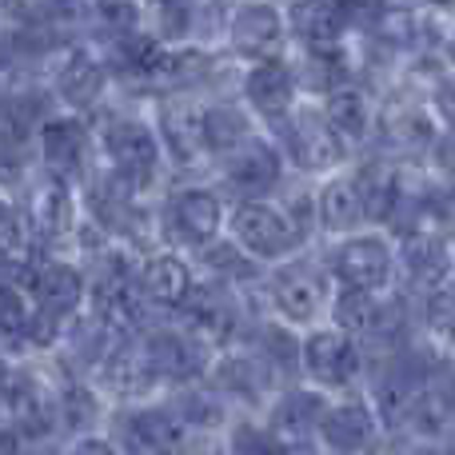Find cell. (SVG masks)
Instances as JSON below:
<instances>
[{"mask_svg":"<svg viewBox=\"0 0 455 455\" xmlns=\"http://www.w3.org/2000/svg\"><path fill=\"white\" fill-rule=\"evenodd\" d=\"M228 232H232L235 248L256 264H280L304 240V232L291 224L288 208L272 204V200H240L228 220Z\"/></svg>","mask_w":455,"mask_h":455,"instance_id":"6da1fadb","label":"cell"},{"mask_svg":"<svg viewBox=\"0 0 455 455\" xmlns=\"http://www.w3.org/2000/svg\"><path fill=\"white\" fill-rule=\"evenodd\" d=\"M299 371L312 379L320 392H339L360 376V347L347 331L315 328L307 331V339H299Z\"/></svg>","mask_w":455,"mask_h":455,"instance_id":"7a4b0ae2","label":"cell"},{"mask_svg":"<svg viewBox=\"0 0 455 455\" xmlns=\"http://www.w3.org/2000/svg\"><path fill=\"white\" fill-rule=\"evenodd\" d=\"M280 124L283 152L291 156V164L304 172H328L344 160V140L336 136V128L323 120V112H288Z\"/></svg>","mask_w":455,"mask_h":455,"instance_id":"3957f363","label":"cell"},{"mask_svg":"<svg viewBox=\"0 0 455 455\" xmlns=\"http://www.w3.org/2000/svg\"><path fill=\"white\" fill-rule=\"evenodd\" d=\"M104 156H108V168L120 172L124 180H132L136 188L156 176L160 168V140L144 120H108L100 132Z\"/></svg>","mask_w":455,"mask_h":455,"instance_id":"277c9868","label":"cell"},{"mask_svg":"<svg viewBox=\"0 0 455 455\" xmlns=\"http://www.w3.org/2000/svg\"><path fill=\"white\" fill-rule=\"evenodd\" d=\"M176 312L184 320V331H192L204 347H224L228 339H235V328H240V304H235L232 288L220 280H212L208 288L196 283Z\"/></svg>","mask_w":455,"mask_h":455,"instance_id":"5b68a950","label":"cell"},{"mask_svg":"<svg viewBox=\"0 0 455 455\" xmlns=\"http://www.w3.org/2000/svg\"><path fill=\"white\" fill-rule=\"evenodd\" d=\"M392 267H395L392 243L376 232H360V235L352 232L339 243L336 259H331V275L344 288H368V291H384L392 283Z\"/></svg>","mask_w":455,"mask_h":455,"instance_id":"8992f818","label":"cell"},{"mask_svg":"<svg viewBox=\"0 0 455 455\" xmlns=\"http://www.w3.org/2000/svg\"><path fill=\"white\" fill-rule=\"evenodd\" d=\"M224 228V200L212 188H180L164 208V232L172 243L204 248Z\"/></svg>","mask_w":455,"mask_h":455,"instance_id":"52a82bcc","label":"cell"},{"mask_svg":"<svg viewBox=\"0 0 455 455\" xmlns=\"http://www.w3.org/2000/svg\"><path fill=\"white\" fill-rule=\"evenodd\" d=\"M184 419L172 408H136L116 419L120 455H176L184 448Z\"/></svg>","mask_w":455,"mask_h":455,"instance_id":"ba28073f","label":"cell"},{"mask_svg":"<svg viewBox=\"0 0 455 455\" xmlns=\"http://www.w3.org/2000/svg\"><path fill=\"white\" fill-rule=\"evenodd\" d=\"M224 184L243 200H264L280 184V152L267 140H248L224 156Z\"/></svg>","mask_w":455,"mask_h":455,"instance_id":"9c48e42d","label":"cell"},{"mask_svg":"<svg viewBox=\"0 0 455 455\" xmlns=\"http://www.w3.org/2000/svg\"><path fill=\"white\" fill-rule=\"evenodd\" d=\"M28 296L40 312L56 315V320H72L88 296V275L72 264L48 259V264L28 267Z\"/></svg>","mask_w":455,"mask_h":455,"instance_id":"30bf717a","label":"cell"},{"mask_svg":"<svg viewBox=\"0 0 455 455\" xmlns=\"http://www.w3.org/2000/svg\"><path fill=\"white\" fill-rule=\"evenodd\" d=\"M144 352H148V363L156 371V379H172V384H188L196 379L200 371L208 368V352L192 331H172V328H160V331H148L140 339Z\"/></svg>","mask_w":455,"mask_h":455,"instance_id":"8fae6325","label":"cell"},{"mask_svg":"<svg viewBox=\"0 0 455 455\" xmlns=\"http://www.w3.org/2000/svg\"><path fill=\"white\" fill-rule=\"evenodd\" d=\"M228 40H232L235 56H248V60H272L283 44V16L275 4H243L232 12L228 20Z\"/></svg>","mask_w":455,"mask_h":455,"instance_id":"7c38bea8","label":"cell"},{"mask_svg":"<svg viewBox=\"0 0 455 455\" xmlns=\"http://www.w3.org/2000/svg\"><path fill=\"white\" fill-rule=\"evenodd\" d=\"M272 307L296 328L312 323L323 307V275L307 264H280L272 272Z\"/></svg>","mask_w":455,"mask_h":455,"instance_id":"4fadbf2b","label":"cell"},{"mask_svg":"<svg viewBox=\"0 0 455 455\" xmlns=\"http://www.w3.org/2000/svg\"><path fill=\"white\" fill-rule=\"evenodd\" d=\"M136 288H140L148 307L176 312L188 299V291L196 288V275H192L188 259H180L176 251H160V256H148L136 267Z\"/></svg>","mask_w":455,"mask_h":455,"instance_id":"5bb4252c","label":"cell"},{"mask_svg":"<svg viewBox=\"0 0 455 455\" xmlns=\"http://www.w3.org/2000/svg\"><path fill=\"white\" fill-rule=\"evenodd\" d=\"M376 408H368V403H328L320 424H315V435L336 455H363L376 440Z\"/></svg>","mask_w":455,"mask_h":455,"instance_id":"9a60e30c","label":"cell"},{"mask_svg":"<svg viewBox=\"0 0 455 455\" xmlns=\"http://www.w3.org/2000/svg\"><path fill=\"white\" fill-rule=\"evenodd\" d=\"M296 68H288L283 60H256V68L243 76V96H248L251 112H259L264 120H283L296 104Z\"/></svg>","mask_w":455,"mask_h":455,"instance_id":"2e32d148","label":"cell"},{"mask_svg":"<svg viewBox=\"0 0 455 455\" xmlns=\"http://www.w3.org/2000/svg\"><path fill=\"white\" fill-rule=\"evenodd\" d=\"M40 156H44L48 176H60V180L80 176L88 160V128L76 116L44 120L40 124Z\"/></svg>","mask_w":455,"mask_h":455,"instance_id":"e0dca14e","label":"cell"},{"mask_svg":"<svg viewBox=\"0 0 455 455\" xmlns=\"http://www.w3.org/2000/svg\"><path fill=\"white\" fill-rule=\"evenodd\" d=\"M24 220L36 235L44 240H60V235L72 232L76 224V204H72V192H68V180L60 176H44L36 188L28 192V212Z\"/></svg>","mask_w":455,"mask_h":455,"instance_id":"ac0fdd59","label":"cell"},{"mask_svg":"<svg viewBox=\"0 0 455 455\" xmlns=\"http://www.w3.org/2000/svg\"><path fill=\"white\" fill-rule=\"evenodd\" d=\"M323 408H328V400H323L320 387H315V392H307V387H291V392H283L280 400L272 403L267 432H272L280 443H304V440L315 435V424H320Z\"/></svg>","mask_w":455,"mask_h":455,"instance_id":"d6986e66","label":"cell"},{"mask_svg":"<svg viewBox=\"0 0 455 455\" xmlns=\"http://www.w3.org/2000/svg\"><path fill=\"white\" fill-rule=\"evenodd\" d=\"M387 307L379 304L376 291L368 288H344L339 283L336 299H331V323H336L339 331H347V336H384L387 331Z\"/></svg>","mask_w":455,"mask_h":455,"instance_id":"ffe728a7","label":"cell"},{"mask_svg":"<svg viewBox=\"0 0 455 455\" xmlns=\"http://www.w3.org/2000/svg\"><path fill=\"white\" fill-rule=\"evenodd\" d=\"M208 379L220 387L224 395L235 400H264L272 387V371L259 355H243V352H228L208 368Z\"/></svg>","mask_w":455,"mask_h":455,"instance_id":"44dd1931","label":"cell"},{"mask_svg":"<svg viewBox=\"0 0 455 455\" xmlns=\"http://www.w3.org/2000/svg\"><path fill=\"white\" fill-rule=\"evenodd\" d=\"M352 180L363 204V224H392L395 204H400V168L376 160V164H363Z\"/></svg>","mask_w":455,"mask_h":455,"instance_id":"7402d4cb","label":"cell"},{"mask_svg":"<svg viewBox=\"0 0 455 455\" xmlns=\"http://www.w3.org/2000/svg\"><path fill=\"white\" fill-rule=\"evenodd\" d=\"M160 144L176 156V164H200L208 156L204 148V128H200V112L188 104H164L160 108Z\"/></svg>","mask_w":455,"mask_h":455,"instance_id":"603a6c76","label":"cell"},{"mask_svg":"<svg viewBox=\"0 0 455 455\" xmlns=\"http://www.w3.org/2000/svg\"><path fill=\"white\" fill-rule=\"evenodd\" d=\"M403 272H408L411 288L427 291L451 280V251L443 248L440 235H403Z\"/></svg>","mask_w":455,"mask_h":455,"instance_id":"cb8c5ba5","label":"cell"},{"mask_svg":"<svg viewBox=\"0 0 455 455\" xmlns=\"http://www.w3.org/2000/svg\"><path fill=\"white\" fill-rule=\"evenodd\" d=\"M104 92V64L88 52H72L56 72V96L72 108H92Z\"/></svg>","mask_w":455,"mask_h":455,"instance_id":"d4e9b609","label":"cell"},{"mask_svg":"<svg viewBox=\"0 0 455 455\" xmlns=\"http://www.w3.org/2000/svg\"><path fill=\"white\" fill-rule=\"evenodd\" d=\"M291 32L304 48H339L344 16L331 0H296L291 8Z\"/></svg>","mask_w":455,"mask_h":455,"instance_id":"484cf974","label":"cell"},{"mask_svg":"<svg viewBox=\"0 0 455 455\" xmlns=\"http://www.w3.org/2000/svg\"><path fill=\"white\" fill-rule=\"evenodd\" d=\"M315 220L331 235H352L355 228L363 224V204H360V192H355L352 176L323 184L320 200H315Z\"/></svg>","mask_w":455,"mask_h":455,"instance_id":"4316f807","label":"cell"},{"mask_svg":"<svg viewBox=\"0 0 455 455\" xmlns=\"http://www.w3.org/2000/svg\"><path fill=\"white\" fill-rule=\"evenodd\" d=\"M323 120L336 128V136L344 144H355L371 132V104L360 88L339 84L328 92V108H323Z\"/></svg>","mask_w":455,"mask_h":455,"instance_id":"83f0119b","label":"cell"},{"mask_svg":"<svg viewBox=\"0 0 455 455\" xmlns=\"http://www.w3.org/2000/svg\"><path fill=\"white\" fill-rule=\"evenodd\" d=\"M8 411H12V427L20 432V440H44V435H52V427H60V419H56V400L36 379L8 403Z\"/></svg>","mask_w":455,"mask_h":455,"instance_id":"f1b7e54d","label":"cell"},{"mask_svg":"<svg viewBox=\"0 0 455 455\" xmlns=\"http://www.w3.org/2000/svg\"><path fill=\"white\" fill-rule=\"evenodd\" d=\"M200 128H204L208 156H228V152L240 148L251 136L248 116H243V108H235V104H216V108L200 112Z\"/></svg>","mask_w":455,"mask_h":455,"instance_id":"f546056e","label":"cell"},{"mask_svg":"<svg viewBox=\"0 0 455 455\" xmlns=\"http://www.w3.org/2000/svg\"><path fill=\"white\" fill-rule=\"evenodd\" d=\"M379 136H384L387 148L419 152V148H427V144H432L435 128H432V120H427L424 112L403 108V112H387V116L379 120Z\"/></svg>","mask_w":455,"mask_h":455,"instance_id":"4dcf8cb0","label":"cell"},{"mask_svg":"<svg viewBox=\"0 0 455 455\" xmlns=\"http://www.w3.org/2000/svg\"><path fill=\"white\" fill-rule=\"evenodd\" d=\"M296 84L315 88V92H331L344 84V56L339 48H304V64H299Z\"/></svg>","mask_w":455,"mask_h":455,"instance_id":"1f68e13d","label":"cell"},{"mask_svg":"<svg viewBox=\"0 0 455 455\" xmlns=\"http://www.w3.org/2000/svg\"><path fill=\"white\" fill-rule=\"evenodd\" d=\"M56 419H60V427H68V432L88 435L92 424L100 419V403H96V395L88 392L84 384H68L60 392V400H56Z\"/></svg>","mask_w":455,"mask_h":455,"instance_id":"d6a6232c","label":"cell"},{"mask_svg":"<svg viewBox=\"0 0 455 455\" xmlns=\"http://www.w3.org/2000/svg\"><path fill=\"white\" fill-rule=\"evenodd\" d=\"M28 299H24V291L16 288V283H4L0 280V344H16V339H24V328H28Z\"/></svg>","mask_w":455,"mask_h":455,"instance_id":"836d02e7","label":"cell"},{"mask_svg":"<svg viewBox=\"0 0 455 455\" xmlns=\"http://www.w3.org/2000/svg\"><path fill=\"white\" fill-rule=\"evenodd\" d=\"M32 248V228L24 220L20 208H12L0 196V256L4 259H20Z\"/></svg>","mask_w":455,"mask_h":455,"instance_id":"e575fe53","label":"cell"},{"mask_svg":"<svg viewBox=\"0 0 455 455\" xmlns=\"http://www.w3.org/2000/svg\"><path fill=\"white\" fill-rule=\"evenodd\" d=\"M283 443L275 440L267 427L259 424H232V435H228V455H280Z\"/></svg>","mask_w":455,"mask_h":455,"instance_id":"d590c367","label":"cell"},{"mask_svg":"<svg viewBox=\"0 0 455 455\" xmlns=\"http://www.w3.org/2000/svg\"><path fill=\"white\" fill-rule=\"evenodd\" d=\"M24 168H28V156H24V132L0 128V188L20 184Z\"/></svg>","mask_w":455,"mask_h":455,"instance_id":"8d00e7d4","label":"cell"},{"mask_svg":"<svg viewBox=\"0 0 455 455\" xmlns=\"http://www.w3.org/2000/svg\"><path fill=\"white\" fill-rule=\"evenodd\" d=\"M172 411L184 419V427H212V424H220V403L208 400V395H200V392H184L180 403H176Z\"/></svg>","mask_w":455,"mask_h":455,"instance_id":"74e56055","label":"cell"},{"mask_svg":"<svg viewBox=\"0 0 455 455\" xmlns=\"http://www.w3.org/2000/svg\"><path fill=\"white\" fill-rule=\"evenodd\" d=\"M427 152H432L435 168H440L448 180H455V128H448V132H440V136H432Z\"/></svg>","mask_w":455,"mask_h":455,"instance_id":"f35d334b","label":"cell"},{"mask_svg":"<svg viewBox=\"0 0 455 455\" xmlns=\"http://www.w3.org/2000/svg\"><path fill=\"white\" fill-rule=\"evenodd\" d=\"M28 384H32L28 371H20V368H12L8 360H0V403H4V408H8V403H12Z\"/></svg>","mask_w":455,"mask_h":455,"instance_id":"ab89813d","label":"cell"},{"mask_svg":"<svg viewBox=\"0 0 455 455\" xmlns=\"http://www.w3.org/2000/svg\"><path fill=\"white\" fill-rule=\"evenodd\" d=\"M68 455H120V451H116V443L100 440V435H80Z\"/></svg>","mask_w":455,"mask_h":455,"instance_id":"60d3db41","label":"cell"},{"mask_svg":"<svg viewBox=\"0 0 455 455\" xmlns=\"http://www.w3.org/2000/svg\"><path fill=\"white\" fill-rule=\"evenodd\" d=\"M435 108H440V116L448 120V128H455V76L435 88Z\"/></svg>","mask_w":455,"mask_h":455,"instance_id":"b9f144b4","label":"cell"},{"mask_svg":"<svg viewBox=\"0 0 455 455\" xmlns=\"http://www.w3.org/2000/svg\"><path fill=\"white\" fill-rule=\"evenodd\" d=\"M0 455H20V432L16 427H0Z\"/></svg>","mask_w":455,"mask_h":455,"instance_id":"7bdbcfd3","label":"cell"},{"mask_svg":"<svg viewBox=\"0 0 455 455\" xmlns=\"http://www.w3.org/2000/svg\"><path fill=\"white\" fill-rule=\"evenodd\" d=\"M176 455H220V451H216L212 443H184V448L176 451Z\"/></svg>","mask_w":455,"mask_h":455,"instance_id":"ee69618b","label":"cell"},{"mask_svg":"<svg viewBox=\"0 0 455 455\" xmlns=\"http://www.w3.org/2000/svg\"><path fill=\"white\" fill-rule=\"evenodd\" d=\"M280 455H315V451L307 448V440H304V443H283Z\"/></svg>","mask_w":455,"mask_h":455,"instance_id":"f6af8a7d","label":"cell"},{"mask_svg":"<svg viewBox=\"0 0 455 455\" xmlns=\"http://www.w3.org/2000/svg\"><path fill=\"white\" fill-rule=\"evenodd\" d=\"M448 60L455 64V32H451V40H448Z\"/></svg>","mask_w":455,"mask_h":455,"instance_id":"bcb514c9","label":"cell"},{"mask_svg":"<svg viewBox=\"0 0 455 455\" xmlns=\"http://www.w3.org/2000/svg\"><path fill=\"white\" fill-rule=\"evenodd\" d=\"M448 336H451V347H455V323H451V331H448Z\"/></svg>","mask_w":455,"mask_h":455,"instance_id":"7dc6e473","label":"cell"},{"mask_svg":"<svg viewBox=\"0 0 455 455\" xmlns=\"http://www.w3.org/2000/svg\"><path fill=\"white\" fill-rule=\"evenodd\" d=\"M448 455H455V451H448Z\"/></svg>","mask_w":455,"mask_h":455,"instance_id":"c3c4849f","label":"cell"}]
</instances>
